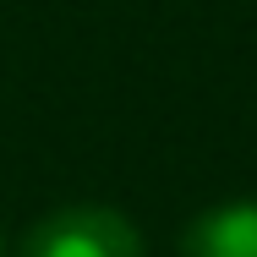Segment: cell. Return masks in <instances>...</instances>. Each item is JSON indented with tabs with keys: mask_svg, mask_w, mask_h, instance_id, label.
Instances as JSON below:
<instances>
[{
	"mask_svg": "<svg viewBox=\"0 0 257 257\" xmlns=\"http://www.w3.org/2000/svg\"><path fill=\"white\" fill-rule=\"evenodd\" d=\"M22 257H143V235L120 208L71 203V208L44 213L28 230Z\"/></svg>",
	"mask_w": 257,
	"mask_h": 257,
	"instance_id": "obj_1",
	"label": "cell"
},
{
	"mask_svg": "<svg viewBox=\"0 0 257 257\" xmlns=\"http://www.w3.org/2000/svg\"><path fill=\"white\" fill-rule=\"evenodd\" d=\"M181 257H257V203H219L181 235Z\"/></svg>",
	"mask_w": 257,
	"mask_h": 257,
	"instance_id": "obj_2",
	"label": "cell"
}]
</instances>
